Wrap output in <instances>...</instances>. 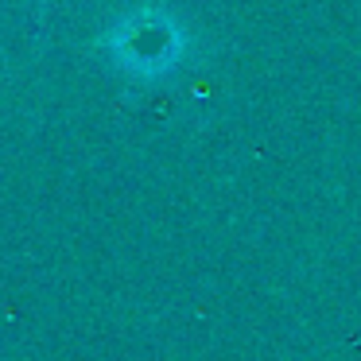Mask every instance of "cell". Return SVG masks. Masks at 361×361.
<instances>
[{
    "label": "cell",
    "mask_w": 361,
    "mask_h": 361,
    "mask_svg": "<svg viewBox=\"0 0 361 361\" xmlns=\"http://www.w3.org/2000/svg\"><path fill=\"white\" fill-rule=\"evenodd\" d=\"M105 51L133 74H167L187 51V35L167 12H133L121 16L105 35Z\"/></svg>",
    "instance_id": "6da1fadb"
}]
</instances>
